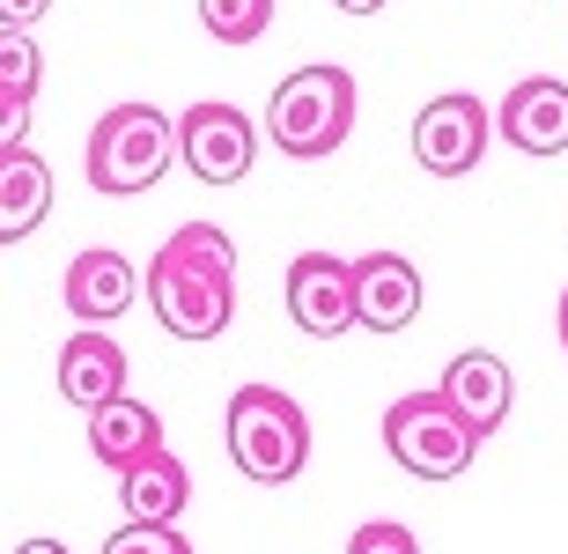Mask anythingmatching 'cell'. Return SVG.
Masks as SVG:
<instances>
[{"mask_svg": "<svg viewBox=\"0 0 568 554\" xmlns=\"http://www.w3.org/2000/svg\"><path fill=\"white\" fill-rule=\"evenodd\" d=\"M141 296L170 341H214L236 319V236L222 222H178L148 259Z\"/></svg>", "mask_w": 568, "mask_h": 554, "instance_id": "1", "label": "cell"}, {"mask_svg": "<svg viewBox=\"0 0 568 554\" xmlns=\"http://www.w3.org/2000/svg\"><path fill=\"white\" fill-rule=\"evenodd\" d=\"M355 74L333 60H311L281 74L274 97H266V141L295 163H317V155H333L347 133H355Z\"/></svg>", "mask_w": 568, "mask_h": 554, "instance_id": "2", "label": "cell"}, {"mask_svg": "<svg viewBox=\"0 0 568 554\" xmlns=\"http://www.w3.org/2000/svg\"><path fill=\"white\" fill-rule=\"evenodd\" d=\"M222 436H230L236 473L258 481V488H281V481H295V473L311 466V414L281 384H236Z\"/></svg>", "mask_w": 568, "mask_h": 554, "instance_id": "3", "label": "cell"}, {"mask_svg": "<svg viewBox=\"0 0 568 554\" xmlns=\"http://www.w3.org/2000/svg\"><path fill=\"white\" fill-rule=\"evenodd\" d=\"M89 185L111 192V200H133L155 178L178 163V119L155 104H111L97 127H89Z\"/></svg>", "mask_w": 568, "mask_h": 554, "instance_id": "4", "label": "cell"}, {"mask_svg": "<svg viewBox=\"0 0 568 554\" xmlns=\"http://www.w3.org/2000/svg\"><path fill=\"white\" fill-rule=\"evenodd\" d=\"M384 451H392L399 473H414V481H450V473L473 466L480 436H473L465 414L428 384V392H406V400L384 406Z\"/></svg>", "mask_w": 568, "mask_h": 554, "instance_id": "5", "label": "cell"}, {"mask_svg": "<svg viewBox=\"0 0 568 554\" xmlns=\"http://www.w3.org/2000/svg\"><path fill=\"white\" fill-rule=\"evenodd\" d=\"M178 163H185L200 185H236V178H252L258 119L236 111L230 97H200V104H185L178 111Z\"/></svg>", "mask_w": 568, "mask_h": 554, "instance_id": "6", "label": "cell"}, {"mask_svg": "<svg viewBox=\"0 0 568 554\" xmlns=\"http://www.w3.org/2000/svg\"><path fill=\"white\" fill-rule=\"evenodd\" d=\"M487 141H495V111H487L473 89H443V97L422 104V119H414V163H422L428 178L480 171Z\"/></svg>", "mask_w": 568, "mask_h": 554, "instance_id": "7", "label": "cell"}, {"mask_svg": "<svg viewBox=\"0 0 568 554\" xmlns=\"http://www.w3.org/2000/svg\"><path fill=\"white\" fill-rule=\"evenodd\" d=\"M288 319L311 341H333L355 325V259L339 252H295L288 259Z\"/></svg>", "mask_w": 568, "mask_h": 554, "instance_id": "8", "label": "cell"}, {"mask_svg": "<svg viewBox=\"0 0 568 554\" xmlns=\"http://www.w3.org/2000/svg\"><path fill=\"white\" fill-rule=\"evenodd\" d=\"M60 303L89 325V333H104L111 319H126L133 303H141V274H133V259H126V252H111V244H89V252L67 259Z\"/></svg>", "mask_w": 568, "mask_h": 554, "instance_id": "9", "label": "cell"}, {"mask_svg": "<svg viewBox=\"0 0 568 554\" xmlns=\"http://www.w3.org/2000/svg\"><path fill=\"white\" fill-rule=\"evenodd\" d=\"M495 133L517 155H561L568 149V82L561 74H525L495 104Z\"/></svg>", "mask_w": 568, "mask_h": 554, "instance_id": "10", "label": "cell"}, {"mask_svg": "<svg viewBox=\"0 0 568 554\" xmlns=\"http://www.w3.org/2000/svg\"><path fill=\"white\" fill-rule=\"evenodd\" d=\"M414 319H422V266L406 252H362L355 259V325L406 333Z\"/></svg>", "mask_w": 568, "mask_h": 554, "instance_id": "11", "label": "cell"}, {"mask_svg": "<svg viewBox=\"0 0 568 554\" xmlns=\"http://www.w3.org/2000/svg\"><path fill=\"white\" fill-rule=\"evenodd\" d=\"M443 400L465 414V429L473 436H495V429L509 422V400H517V377H509V363L503 355H487V347H465V355H450V370H443V384H436Z\"/></svg>", "mask_w": 568, "mask_h": 554, "instance_id": "12", "label": "cell"}, {"mask_svg": "<svg viewBox=\"0 0 568 554\" xmlns=\"http://www.w3.org/2000/svg\"><path fill=\"white\" fill-rule=\"evenodd\" d=\"M60 400H74L82 414H104L111 400H126V347L89 325L74 341H60Z\"/></svg>", "mask_w": 568, "mask_h": 554, "instance_id": "13", "label": "cell"}, {"mask_svg": "<svg viewBox=\"0 0 568 554\" xmlns=\"http://www.w3.org/2000/svg\"><path fill=\"white\" fill-rule=\"evenodd\" d=\"M89 451H97V466H111V473H133L141 459H155V451H170L163 444V414L148 400H111L104 414H89Z\"/></svg>", "mask_w": 568, "mask_h": 554, "instance_id": "14", "label": "cell"}, {"mask_svg": "<svg viewBox=\"0 0 568 554\" xmlns=\"http://www.w3.org/2000/svg\"><path fill=\"white\" fill-rule=\"evenodd\" d=\"M119 503H126V525H178L192 503V473L178 451H155L133 473H119Z\"/></svg>", "mask_w": 568, "mask_h": 554, "instance_id": "15", "label": "cell"}, {"mask_svg": "<svg viewBox=\"0 0 568 554\" xmlns=\"http://www.w3.org/2000/svg\"><path fill=\"white\" fill-rule=\"evenodd\" d=\"M44 214H52V171H44V155H30V149L0 155V244H22Z\"/></svg>", "mask_w": 568, "mask_h": 554, "instance_id": "16", "label": "cell"}, {"mask_svg": "<svg viewBox=\"0 0 568 554\" xmlns=\"http://www.w3.org/2000/svg\"><path fill=\"white\" fill-rule=\"evenodd\" d=\"M200 22H207L214 44L244 52V44H258L274 30V0H200Z\"/></svg>", "mask_w": 568, "mask_h": 554, "instance_id": "17", "label": "cell"}, {"mask_svg": "<svg viewBox=\"0 0 568 554\" xmlns=\"http://www.w3.org/2000/svg\"><path fill=\"white\" fill-rule=\"evenodd\" d=\"M44 89V52H38V38L30 30H0V97H38Z\"/></svg>", "mask_w": 568, "mask_h": 554, "instance_id": "18", "label": "cell"}, {"mask_svg": "<svg viewBox=\"0 0 568 554\" xmlns=\"http://www.w3.org/2000/svg\"><path fill=\"white\" fill-rule=\"evenodd\" d=\"M104 554H192V540L178 525H126L104 540Z\"/></svg>", "mask_w": 568, "mask_h": 554, "instance_id": "19", "label": "cell"}, {"mask_svg": "<svg viewBox=\"0 0 568 554\" xmlns=\"http://www.w3.org/2000/svg\"><path fill=\"white\" fill-rule=\"evenodd\" d=\"M347 554H422V540H414V525H399V517H369V525H355Z\"/></svg>", "mask_w": 568, "mask_h": 554, "instance_id": "20", "label": "cell"}, {"mask_svg": "<svg viewBox=\"0 0 568 554\" xmlns=\"http://www.w3.org/2000/svg\"><path fill=\"white\" fill-rule=\"evenodd\" d=\"M30 149V104L22 97H0V155Z\"/></svg>", "mask_w": 568, "mask_h": 554, "instance_id": "21", "label": "cell"}, {"mask_svg": "<svg viewBox=\"0 0 568 554\" xmlns=\"http://www.w3.org/2000/svg\"><path fill=\"white\" fill-rule=\"evenodd\" d=\"M52 16V0H0V30H38Z\"/></svg>", "mask_w": 568, "mask_h": 554, "instance_id": "22", "label": "cell"}, {"mask_svg": "<svg viewBox=\"0 0 568 554\" xmlns=\"http://www.w3.org/2000/svg\"><path fill=\"white\" fill-rule=\"evenodd\" d=\"M16 554H67V540H52V533H38V540H22Z\"/></svg>", "mask_w": 568, "mask_h": 554, "instance_id": "23", "label": "cell"}, {"mask_svg": "<svg viewBox=\"0 0 568 554\" xmlns=\"http://www.w3.org/2000/svg\"><path fill=\"white\" fill-rule=\"evenodd\" d=\"M333 8H339V16H377L384 0H333Z\"/></svg>", "mask_w": 568, "mask_h": 554, "instance_id": "24", "label": "cell"}, {"mask_svg": "<svg viewBox=\"0 0 568 554\" xmlns=\"http://www.w3.org/2000/svg\"><path fill=\"white\" fill-rule=\"evenodd\" d=\"M554 333H561V347H568V289H561V303H554Z\"/></svg>", "mask_w": 568, "mask_h": 554, "instance_id": "25", "label": "cell"}]
</instances>
